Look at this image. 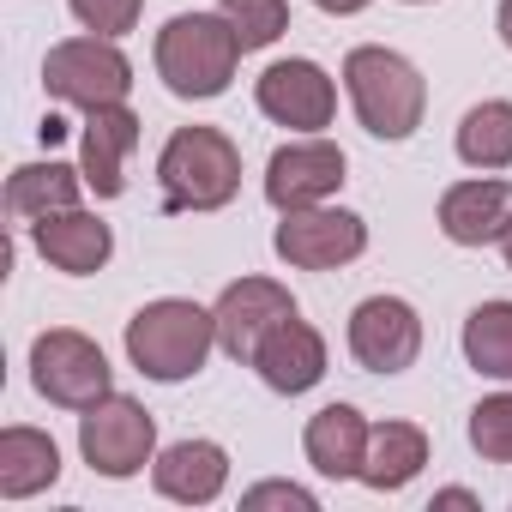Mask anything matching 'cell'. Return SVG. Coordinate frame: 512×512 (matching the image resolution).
<instances>
[{
  "mask_svg": "<svg viewBox=\"0 0 512 512\" xmlns=\"http://www.w3.org/2000/svg\"><path fill=\"white\" fill-rule=\"evenodd\" d=\"M500 260H506V272H512V229L500 235Z\"/></svg>",
  "mask_w": 512,
  "mask_h": 512,
  "instance_id": "cell-31",
  "label": "cell"
},
{
  "mask_svg": "<svg viewBox=\"0 0 512 512\" xmlns=\"http://www.w3.org/2000/svg\"><path fill=\"white\" fill-rule=\"evenodd\" d=\"M344 91H350L356 121H362L374 139H386V145H398V139H410V133L422 127L428 79L416 73L410 55H398V49H386V43H362V49L344 55Z\"/></svg>",
  "mask_w": 512,
  "mask_h": 512,
  "instance_id": "cell-2",
  "label": "cell"
},
{
  "mask_svg": "<svg viewBox=\"0 0 512 512\" xmlns=\"http://www.w3.org/2000/svg\"><path fill=\"white\" fill-rule=\"evenodd\" d=\"M151 488L175 506H211L229 488V452L217 440H175L151 458Z\"/></svg>",
  "mask_w": 512,
  "mask_h": 512,
  "instance_id": "cell-17",
  "label": "cell"
},
{
  "mask_svg": "<svg viewBox=\"0 0 512 512\" xmlns=\"http://www.w3.org/2000/svg\"><path fill=\"white\" fill-rule=\"evenodd\" d=\"M344 181H350V157L332 139L302 133V139L272 151V163H266V205L278 217L284 211H308V205H332Z\"/></svg>",
  "mask_w": 512,
  "mask_h": 512,
  "instance_id": "cell-9",
  "label": "cell"
},
{
  "mask_svg": "<svg viewBox=\"0 0 512 512\" xmlns=\"http://www.w3.org/2000/svg\"><path fill=\"white\" fill-rule=\"evenodd\" d=\"M512 229V181L500 175H470L440 193V235L452 247H488Z\"/></svg>",
  "mask_w": 512,
  "mask_h": 512,
  "instance_id": "cell-14",
  "label": "cell"
},
{
  "mask_svg": "<svg viewBox=\"0 0 512 512\" xmlns=\"http://www.w3.org/2000/svg\"><path fill=\"white\" fill-rule=\"evenodd\" d=\"M253 103H260L266 121L290 127V133H320L338 115V85H332V73L320 61L290 55V61H272L260 79H253Z\"/></svg>",
  "mask_w": 512,
  "mask_h": 512,
  "instance_id": "cell-10",
  "label": "cell"
},
{
  "mask_svg": "<svg viewBox=\"0 0 512 512\" xmlns=\"http://www.w3.org/2000/svg\"><path fill=\"white\" fill-rule=\"evenodd\" d=\"M422 464H428V434L416 422H374L368 464H362L356 482H368L374 494H398V488H410L422 476Z\"/></svg>",
  "mask_w": 512,
  "mask_h": 512,
  "instance_id": "cell-21",
  "label": "cell"
},
{
  "mask_svg": "<svg viewBox=\"0 0 512 512\" xmlns=\"http://www.w3.org/2000/svg\"><path fill=\"white\" fill-rule=\"evenodd\" d=\"M241 506H247V512H260V506H296V512H320V494H314V488H302V482H253V488L241 494Z\"/></svg>",
  "mask_w": 512,
  "mask_h": 512,
  "instance_id": "cell-27",
  "label": "cell"
},
{
  "mask_svg": "<svg viewBox=\"0 0 512 512\" xmlns=\"http://www.w3.org/2000/svg\"><path fill=\"white\" fill-rule=\"evenodd\" d=\"M31 386L61 410H91L97 398L115 392V368L97 338H85L73 326H49L31 344Z\"/></svg>",
  "mask_w": 512,
  "mask_h": 512,
  "instance_id": "cell-5",
  "label": "cell"
},
{
  "mask_svg": "<svg viewBox=\"0 0 512 512\" xmlns=\"http://www.w3.org/2000/svg\"><path fill=\"white\" fill-rule=\"evenodd\" d=\"M272 247L296 272H338L368 253V223L344 205H308V211H284Z\"/></svg>",
  "mask_w": 512,
  "mask_h": 512,
  "instance_id": "cell-8",
  "label": "cell"
},
{
  "mask_svg": "<svg viewBox=\"0 0 512 512\" xmlns=\"http://www.w3.org/2000/svg\"><path fill=\"white\" fill-rule=\"evenodd\" d=\"M494 31H500V43L512 49V0H500V13H494Z\"/></svg>",
  "mask_w": 512,
  "mask_h": 512,
  "instance_id": "cell-30",
  "label": "cell"
},
{
  "mask_svg": "<svg viewBox=\"0 0 512 512\" xmlns=\"http://www.w3.org/2000/svg\"><path fill=\"white\" fill-rule=\"evenodd\" d=\"M43 91L73 109H103L127 103L133 91V61L121 55L115 37H67L43 55Z\"/></svg>",
  "mask_w": 512,
  "mask_h": 512,
  "instance_id": "cell-6",
  "label": "cell"
},
{
  "mask_svg": "<svg viewBox=\"0 0 512 512\" xmlns=\"http://www.w3.org/2000/svg\"><path fill=\"white\" fill-rule=\"evenodd\" d=\"M253 374H260L272 392H284V398H302V392H314L320 380H326V338L302 320V314H290L260 350H253V362H247Z\"/></svg>",
  "mask_w": 512,
  "mask_h": 512,
  "instance_id": "cell-16",
  "label": "cell"
},
{
  "mask_svg": "<svg viewBox=\"0 0 512 512\" xmlns=\"http://www.w3.org/2000/svg\"><path fill=\"white\" fill-rule=\"evenodd\" d=\"M79 452H85V464L97 476L127 482L157 458V422H151V410L139 398L109 392L91 410H79Z\"/></svg>",
  "mask_w": 512,
  "mask_h": 512,
  "instance_id": "cell-7",
  "label": "cell"
},
{
  "mask_svg": "<svg viewBox=\"0 0 512 512\" xmlns=\"http://www.w3.org/2000/svg\"><path fill=\"white\" fill-rule=\"evenodd\" d=\"M79 193H85V169H73V163H19L13 175H7V211L31 229L37 217H49V211H73L79 205Z\"/></svg>",
  "mask_w": 512,
  "mask_h": 512,
  "instance_id": "cell-20",
  "label": "cell"
},
{
  "mask_svg": "<svg viewBox=\"0 0 512 512\" xmlns=\"http://www.w3.org/2000/svg\"><path fill=\"white\" fill-rule=\"evenodd\" d=\"M452 145H458V163L476 169V175L512 169V103H506V97H488V103L464 109Z\"/></svg>",
  "mask_w": 512,
  "mask_h": 512,
  "instance_id": "cell-22",
  "label": "cell"
},
{
  "mask_svg": "<svg viewBox=\"0 0 512 512\" xmlns=\"http://www.w3.org/2000/svg\"><path fill=\"white\" fill-rule=\"evenodd\" d=\"M320 13H332V19H356L362 7H374V0H314Z\"/></svg>",
  "mask_w": 512,
  "mask_h": 512,
  "instance_id": "cell-28",
  "label": "cell"
},
{
  "mask_svg": "<svg viewBox=\"0 0 512 512\" xmlns=\"http://www.w3.org/2000/svg\"><path fill=\"white\" fill-rule=\"evenodd\" d=\"M31 247L43 253L55 272H67V278H91V272L109 266L115 229H109L97 211L73 205V211H49V217H37V223H31Z\"/></svg>",
  "mask_w": 512,
  "mask_h": 512,
  "instance_id": "cell-15",
  "label": "cell"
},
{
  "mask_svg": "<svg viewBox=\"0 0 512 512\" xmlns=\"http://www.w3.org/2000/svg\"><path fill=\"white\" fill-rule=\"evenodd\" d=\"M211 314H217V350L229 362H253V350L296 314V296L278 278H235Z\"/></svg>",
  "mask_w": 512,
  "mask_h": 512,
  "instance_id": "cell-11",
  "label": "cell"
},
{
  "mask_svg": "<svg viewBox=\"0 0 512 512\" xmlns=\"http://www.w3.org/2000/svg\"><path fill=\"white\" fill-rule=\"evenodd\" d=\"M211 350H217V314L187 296H157L127 320V362L157 386L193 380L211 362Z\"/></svg>",
  "mask_w": 512,
  "mask_h": 512,
  "instance_id": "cell-1",
  "label": "cell"
},
{
  "mask_svg": "<svg viewBox=\"0 0 512 512\" xmlns=\"http://www.w3.org/2000/svg\"><path fill=\"white\" fill-rule=\"evenodd\" d=\"M434 506H476V494H470V488H440Z\"/></svg>",
  "mask_w": 512,
  "mask_h": 512,
  "instance_id": "cell-29",
  "label": "cell"
},
{
  "mask_svg": "<svg viewBox=\"0 0 512 512\" xmlns=\"http://www.w3.org/2000/svg\"><path fill=\"white\" fill-rule=\"evenodd\" d=\"M139 151V115L127 103H103V109H85V127H79V169H85V187L97 199H121L127 193V157Z\"/></svg>",
  "mask_w": 512,
  "mask_h": 512,
  "instance_id": "cell-13",
  "label": "cell"
},
{
  "mask_svg": "<svg viewBox=\"0 0 512 512\" xmlns=\"http://www.w3.org/2000/svg\"><path fill=\"white\" fill-rule=\"evenodd\" d=\"M368 416L356 410V404H326V410H314L308 416V428H302V452H308V464L326 476V482H350V476H362V464H368Z\"/></svg>",
  "mask_w": 512,
  "mask_h": 512,
  "instance_id": "cell-18",
  "label": "cell"
},
{
  "mask_svg": "<svg viewBox=\"0 0 512 512\" xmlns=\"http://www.w3.org/2000/svg\"><path fill=\"white\" fill-rule=\"evenodd\" d=\"M163 211H223L241 193V145L223 127H175L157 157Z\"/></svg>",
  "mask_w": 512,
  "mask_h": 512,
  "instance_id": "cell-4",
  "label": "cell"
},
{
  "mask_svg": "<svg viewBox=\"0 0 512 512\" xmlns=\"http://www.w3.org/2000/svg\"><path fill=\"white\" fill-rule=\"evenodd\" d=\"M241 43L229 31L223 13H175L157 31V79L169 85V97L181 103H211L235 85L241 67Z\"/></svg>",
  "mask_w": 512,
  "mask_h": 512,
  "instance_id": "cell-3",
  "label": "cell"
},
{
  "mask_svg": "<svg viewBox=\"0 0 512 512\" xmlns=\"http://www.w3.org/2000/svg\"><path fill=\"white\" fill-rule=\"evenodd\" d=\"M350 356L368 374H404L422 356V314L404 296H368L350 314Z\"/></svg>",
  "mask_w": 512,
  "mask_h": 512,
  "instance_id": "cell-12",
  "label": "cell"
},
{
  "mask_svg": "<svg viewBox=\"0 0 512 512\" xmlns=\"http://www.w3.org/2000/svg\"><path fill=\"white\" fill-rule=\"evenodd\" d=\"M470 446L488 464H512V392H494L470 410Z\"/></svg>",
  "mask_w": 512,
  "mask_h": 512,
  "instance_id": "cell-25",
  "label": "cell"
},
{
  "mask_svg": "<svg viewBox=\"0 0 512 512\" xmlns=\"http://www.w3.org/2000/svg\"><path fill=\"white\" fill-rule=\"evenodd\" d=\"M217 13L229 19L235 43H241L247 55L272 49V43L290 31V0H217Z\"/></svg>",
  "mask_w": 512,
  "mask_h": 512,
  "instance_id": "cell-24",
  "label": "cell"
},
{
  "mask_svg": "<svg viewBox=\"0 0 512 512\" xmlns=\"http://www.w3.org/2000/svg\"><path fill=\"white\" fill-rule=\"evenodd\" d=\"M61 482V446L43 428L13 422L0 434V500H31Z\"/></svg>",
  "mask_w": 512,
  "mask_h": 512,
  "instance_id": "cell-19",
  "label": "cell"
},
{
  "mask_svg": "<svg viewBox=\"0 0 512 512\" xmlns=\"http://www.w3.org/2000/svg\"><path fill=\"white\" fill-rule=\"evenodd\" d=\"M404 7H434V0H404Z\"/></svg>",
  "mask_w": 512,
  "mask_h": 512,
  "instance_id": "cell-32",
  "label": "cell"
},
{
  "mask_svg": "<svg viewBox=\"0 0 512 512\" xmlns=\"http://www.w3.org/2000/svg\"><path fill=\"white\" fill-rule=\"evenodd\" d=\"M464 362L488 380H512V302H482L464 320Z\"/></svg>",
  "mask_w": 512,
  "mask_h": 512,
  "instance_id": "cell-23",
  "label": "cell"
},
{
  "mask_svg": "<svg viewBox=\"0 0 512 512\" xmlns=\"http://www.w3.org/2000/svg\"><path fill=\"white\" fill-rule=\"evenodd\" d=\"M67 13L91 31V37H127L133 25H139V13H145V0H67Z\"/></svg>",
  "mask_w": 512,
  "mask_h": 512,
  "instance_id": "cell-26",
  "label": "cell"
}]
</instances>
